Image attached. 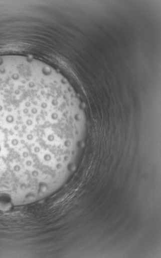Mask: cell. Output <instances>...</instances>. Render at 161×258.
<instances>
[{"label": "cell", "mask_w": 161, "mask_h": 258, "mask_svg": "<svg viewBox=\"0 0 161 258\" xmlns=\"http://www.w3.org/2000/svg\"><path fill=\"white\" fill-rule=\"evenodd\" d=\"M87 132L80 100L45 62L0 58V189L38 196L76 169Z\"/></svg>", "instance_id": "6da1fadb"}, {"label": "cell", "mask_w": 161, "mask_h": 258, "mask_svg": "<svg viewBox=\"0 0 161 258\" xmlns=\"http://www.w3.org/2000/svg\"><path fill=\"white\" fill-rule=\"evenodd\" d=\"M6 197V196H0V197ZM10 199H11V198H10ZM11 200H12V199H11ZM13 204H14V205H21V204H20L16 203H15V202H13Z\"/></svg>", "instance_id": "7a4b0ae2"}]
</instances>
